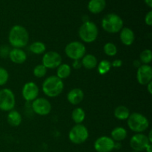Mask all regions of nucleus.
Returning <instances> with one entry per match:
<instances>
[{
    "mask_svg": "<svg viewBox=\"0 0 152 152\" xmlns=\"http://www.w3.org/2000/svg\"><path fill=\"white\" fill-rule=\"evenodd\" d=\"M146 5L149 7H152V0H144Z\"/></svg>",
    "mask_w": 152,
    "mask_h": 152,
    "instance_id": "f704fd0d",
    "label": "nucleus"
},
{
    "mask_svg": "<svg viewBox=\"0 0 152 152\" xmlns=\"http://www.w3.org/2000/svg\"><path fill=\"white\" fill-rule=\"evenodd\" d=\"M78 34L83 42L92 43L96 41L99 36V29L94 22L87 21L83 22L80 27Z\"/></svg>",
    "mask_w": 152,
    "mask_h": 152,
    "instance_id": "39448f33",
    "label": "nucleus"
},
{
    "mask_svg": "<svg viewBox=\"0 0 152 152\" xmlns=\"http://www.w3.org/2000/svg\"><path fill=\"white\" fill-rule=\"evenodd\" d=\"M83 99H84V92L79 88L71 89L67 94V99L68 102L73 105H77L81 103Z\"/></svg>",
    "mask_w": 152,
    "mask_h": 152,
    "instance_id": "dca6fc26",
    "label": "nucleus"
},
{
    "mask_svg": "<svg viewBox=\"0 0 152 152\" xmlns=\"http://www.w3.org/2000/svg\"><path fill=\"white\" fill-rule=\"evenodd\" d=\"M123 65V61L120 59H116L111 62V67L114 68H120Z\"/></svg>",
    "mask_w": 152,
    "mask_h": 152,
    "instance_id": "2f4dec72",
    "label": "nucleus"
},
{
    "mask_svg": "<svg viewBox=\"0 0 152 152\" xmlns=\"http://www.w3.org/2000/svg\"><path fill=\"white\" fill-rule=\"evenodd\" d=\"M145 151H146V152H152V145L151 144H149L148 146L146 147Z\"/></svg>",
    "mask_w": 152,
    "mask_h": 152,
    "instance_id": "e433bc0d",
    "label": "nucleus"
},
{
    "mask_svg": "<svg viewBox=\"0 0 152 152\" xmlns=\"http://www.w3.org/2000/svg\"><path fill=\"white\" fill-rule=\"evenodd\" d=\"M106 6L105 0H90L88 4V9L91 13L97 14L103 11Z\"/></svg>",
    "mask_w": 152,
    "mask_h": 152,
    "instance_id": "a211bd4d",
    "label": "nucleus"
},
{
    "mask_svg": "<svg viewBox=\"0 0 152 152\" xmlns=\"http://www.w3.org/2000/svg\"><path fill=\"white\" fill-rule=\"evenodd\" d=\"M132 152H138V151H132Z\"/></svg>",
    "mask_w": 152,
    "mask_h": 152,
    "instance_id": "4c0bfd02",
    "label": "nucleus"
},
{
    "mask_svg": "<svg viewBox=\"0 0 152 152\" xmlns=\"http://www.w3.org/2000/svg\"><path fill=\"white\" fill-rule=\"evenodd\" d=\"M145 22L148 26H151L152 25V11L150 10L147 13L145 16Z\"/></svg>",
    "mask_w": 152,
    "mask_h": 152,
    "instance_id": "7c9ffc66",
    "label": "nucleus"
},
{
    "mask_svg": "<svg viewBox=\"0 0 152 152\" xmlns=\"http://www.w3.org/2000/svg\"><path fill=\"white\" fill-rule=\"evenodd\" d=\"M62 63V56L56 51H48L44 53L42 59V64L47 69L57 68Z\"/></svg>",
    "mask_w": 152,
    "mask_h": 152,
    "instance_id": "1a4fd4ad",
    "label": "nucleus"
},
{
    "mask_svg": "<svg viewBox=\"0 0 152 152\" xmlns=\"http://www.w3.org/2000/svg\"><path fill=\"white\" fill-rule=\"evenodd\" d=\"M146 87H147V91H148V94H152V88H151L152 82H150L148 84H147Z\"/></svg>",
    "mask_w": 152,
    "mask_h": 152,
    "instance_id": "72a5a7b5",
    "label": "nucleus"
},
{
    "mask_svg": "<svg viewBox=\"0 0 152 152\" xmlns=\"http://www.w3.org/2000/svg\"><path fill=\"white\" fill-rule=\"evenodd\" d=\"M130 114V110L125 105H119L114 111V117L119 120H127Z\"/></svg>",
    "mask_w": 152,
    "mask_h": 152,
    "instance_id": "4be33fe9",
    "label": "nucleus"
},
{
    "mask_svg": "<svg viewBox=\"0 0 152 152\" xmlns=\"http://www.w3.org/2000/svg\"><path fill=\"white\" fill-rule=\"evenodd\" d=\"M102 28L108 34H117L123 28L124 22L123 19L116 13H108L105 15L101 22Z\"/></svg>",
    "mask_w": 152,
    "mask_h": 152,
    "instance_id": "20e7f679",
    "label": "nucleus"
},
{
    "mask_svg": "<svg viewBox=\"0 0 152 152\" xmlns=\"http://www.w3.org/2000/svg\"><path fill=\"white\" fill-rule=\"evenodd\" d=\"M103 51L108 56H114L117 55L118 49L114 43L107 42L103 46Z\"/></svg>",
    "mask_w": 152,
    "mask_h": 152,
    "instance_id": "bb28decb",
    "label": "nucleus"
},
{
    "mask_svg": "<svg viewBox=\"0 0 152 152\" xmlns=\"http://www.w3.org/2000/svg\"><path fill=\"white\" fill-rule=\"evenodd\" d=\"M137 80L142 86H146L152 80V68L149 65H141L137 71Z\"/></svg>",
    "mask_w": 152,
    "mask_h": 152,
    "instance_id": "4468645a",
    "label": "nucleus"
},
{
    "mask_svg": "<svg viewBox=\"0 0 152 152\" xmlns=\"http://www.w3.org/2000/svg\"><path fill=\"white\" fill-rule=\"evenodd\" d=\"M89 137L87 127L83 124H76L71 128L68 133V138L72 143L80 145L86 142Z\"/></svg>",
    "mask_w": 152,
    "mask_h": 152,
    "instance_id": "423d86ee",
    "label": "nucleus"
},
{
    "mask_svg": "<svg viewBox=\"0 0 152 152\" xmlns=\"http://www.w3.org/2000/svg\"><path fill=\"white\" fill-rule=\"evenodd\" d=\"M7 121L10 126L13 127H17L20 126L22 122V114L16 110H12L9 111L7 116Z\"/></svg>",
    "mask_w": 152,
    "mask_h": 152,
    "instance_id": "aec40b11",
    "label": "nucleus"
},
{
    "mask_svg": "<svg viewBox=\"0 0 152 152\" xmlns=\"http://www.w3.org/2000/svg\"><path fill=\"white\" fill-rule=\"evenodd\" d=\"M31 105L34 112L39 116H47L51 112V103L44 97H37L33 101Z\"/></svg>",
    "mask_w": 152,
    "mask_h": 152,
    "instance_id": "9d476101",
    "label": "nucleus"
},
{
    "mask_svg": "<svg viewBox=\"0 0 152 152\" xmlns=\"http://www.w3.org/2000/svg\"><path fill=\"white\" fill-rule=\"evenodd\" d=\"M128 127L132 132L142 133L149 127V121L148 118L139 112H134L130 114L127 119Z\"/></svg>",
    "mask_w": 152,
    "mask_h": 152,
    "instance_id": "7ed1b4c3",
    "label": "nucleus"
},
{
    "mask_svg": "<svg viewBox=\"0 0 152 152\" xmlns=\"http://www.w3.org/2000/svg\"><path fill=\"white\" fill-rule=\"evenodd\" d=\"M29 50L31 53H34V54H42L45 52L46 45L42 42L36 41L29 46Z\"/></svg>",
    "mask_w": 152,
    "mask_h": 152,
    "instance_id": "393cba45",
    "label": "nucleus"
},
{
    "mask_svg": "<svg viewBox=\"0 0 152 152\" xmlns=\"http://www.w3.org/2000/svg\"><path fill=\"white\" fill-rule=\"evenodd\" d=\"M39 94V88L34 82H28L25 83L22 88V97L27 102H33L34 99L38 97Z\"/></svg>",
    "mask_w": 152,
    "mask_h": 152,
    "instance_id": "ddd939ff",
    "label": "nucleus"
},
{
    "mask_svg": "<svg viewBox=\"0 0 152 152\" xmlns=\"http://www.w3.org/2000/svg\"><path fill=\"white\" fill-rule=\"evenodd\" d=\"M9 80L8 71L5 68L0 67V86H3Z\"/></svg>",
    "mask_w": 152,
    "mask_h": 152,
    "instance_id": "c756f323",
    "label": "nucleus"
},
{
    "mask_svg": "<svg viewBox=\"0 0 152 152\" xmlns=\"http://www.w3.org/2000/svg\"><path fill=\"white\" fill-rule=\"evenodd\" d=\"M86 111L80 107L75 108L71 113V118L76 124H82L86 119Z\"/></svg>",
    "mask_w": 152,
    "mask_h": 152,
    "instance_id": "b1692460",
    "label": "nucleus"
},
{
    "mask_svg": "<svg viewBox=\"0 0 152 152\" xmlns=\"http://www.w3.org/2000/svg\"><path fill=\"white\" fill-rule=\"evenodd\" d=\"M128 132L125 128L120 127H116L111 131V138L114 141V142H121L123 141L126 137H127Z\"/></svg>",
    "mask_w": 152,
    "mask_h": 152,
    "instance_id": "412c9836",
    "label": "nucleus"
},
{
    "mask_svg": "<svg viewBox=\"0 0 152 152\" xmlns=\"http://www.w3.org/2000/svg\"><path fill=\"white\" fill-rule=\"evenodd\" d=\"M82 66L84 67L87 70H92L97 66L98 60L97 58L93 54L88 53L86 54L81 60Z\"/></svg>",
    "mask_w": 152,
    "mask_h": 152,
    "instance_id": "6ab92c4d",
    "label": "nucleus"
},
{
    "mask_svg": "<svg viewBox=\"0 0 152 152\" xmlns=\"http://www.w3.org/2000/svg\"><path fill=\"white\" fill-rule=\"evenodd\" d=\"M65 53L73 61L80 60L86 55V48L81 42L72 41L65 46Z\"/></svg>",
    "mask_w": 152,
    "mask_h": 152,
    "instance_id": "0eeeda50",
    "label": "nucleus"
},
{
    "mask_svg": "<svg viewBox=\"0 0 152 152\" xmlns=\"http://www.w3.org/2000/svg\"><path fill=\"white\" fill-rule=\"evenodd\" d=\"M47 68L42 64H39L34 67L33 70V74L37 78H42L47 74Z\"/></svg>",
    "mask_w": 152,
    "mask_h": 152,
    "instance_id": "c85d7f7f",
    "label": "nucleus"
},
{
    "mask_svg": "<svg viewBox=\"0 0 152 152\" xmlns=\"http://www.w3.org/2000/svg\"><path fill=\"white\" fill-rule=\"evenodd\" d=\"M42 89L43 93L48 97H56L63 91L64 83L56 76H50L44 80Z\"/></svg>",
    "mask_w": 152,
    "mask_h": 152,
    "instance_id": "f03ea898",
    "label": "nucleus"
},
{
    "mask_svg": "<svg viewBox=\"0 0 152 152\" xmlns=\"http://www.w3.org/2000/svg\"><path fill=\"white\" fill-rule=\"evenodd\" d=\"M120 39L124 45L131 46L134 42V32L129 28H123L120 31Z\"/></svg>",
    "mask_w": 152,
    "mask_h": 152,
    "instance_id": "f3484780",
    "label": "nucleus"
},
{
    "mask_svg": "<svg viewBox=\"0 0 152 152\" xmlns=\"http://www.w3.org/2000/svg\"><path fill=\"white\" fill-rule=\"evenodd\" d=\"M8 56L12 62L22 65L27 60V53L22 48H13L9 51Z\"/></svg>",
    "mask_w": 152,
    "mask_h": 152,
    "instance_id": "2eb2a0df",
    "label": "nucleus"
},
{
    "mask_svg": "<svg viewBox=\"0 0 152 152\" xmlns=\"http://www.w3.org/2000/svg\"><path fill=\"white\" fill-rule=\"evenodd\" d=\"M147 137H148V141H149L150 143H151L152 142V132H151V130L149 132V133H148V135L147 136Z\"/></svg>",
    "mask_w": 152,
    "mask_h": 152,
    "instance_id": "c9c22d12",
    "label": "nucleus"
},
{
    "mask_svg": "<svg viewBox=\"0 0 152 152\" xmlns=\"http://www.w3.org/2000/svg\"><path fill=\"white\" fill-rule=\"evenodd\" d=\"M71 74V67L67 63H62L57 68L56 77L60 80H65L68 78Z\"/></svg>",
    "mask_w": 152,
    "mask_h": 152,
    "instance_id": "5701e85b",
    "label": "nucleus"
},
{
    "mask_svg": "<svg viewBox=\"0 0 152 152\" xmlns=\"http://www.w3.org/2000/svg\"><path fill=\"white\" fill-rule=\"evenodd\" d=\"M16 105V96L10 88L0 90V110L2 111H12Z\"/></svg>",
    "mask_w": 152,
    "mask_h": 152,
    "instance_id": "6e6552de",
    "label": "nucleus"
},
{
    "mask_svg": "<svg viewBox=\"0 0 152 152\" xmlns=\"http://www.w3.org/2000/svg\"><path fill=\"white\" fill-rule=\"evenodd\" d=\"M97 71L100 75L108 74L111 68V62L106 59H102L97 64Z\"/></svg>",
    "mask_w": 152,
    "mask_h": 152,
    "instance_id": "a878e982",
    "label": "nucleus"
},
{
    "mask_svg": "<svg viewBox=\"0 0 152 152\" xmlns=\"http://www.w3.org/2000/svg\"><path fill=\"white\" fill-rule=\"evenodd\" d=\"M8 42L13 48H22L26 47L29 42L28 31L22 25H14L9 31Z\"/></svg>",
    "mask_w": 152,
    "mask_h": 152,
    "instance_id": "f257e3e1",
    "label": "nucleus"
},
{
    "mask_svg": "<svg viewBox=\"0 0 152 152\" xmlns=\"http://www.w3.org/2000/svg\"><path fill=\"white\" fill-rule=\"evenodd\" d=\"M73 68L75 70H79L82 68V63L80 60H74L72 65Z\"/></svg>",
    "mask_w": 152,
    "mask_h": 152,
    "instance_id": "473e14b6",
    "label": "nucleus"
},
{
    "mask_svg": "<svg viewBox=\"0 0 152 152\" xmlns=\"http://www.w3.org/2000/svg\"><path fill=\"white\" fill-rule=\"evenodd\" d=\"M116 142L108 136H101L95 140L94 148L96 152H111L115 148Z\"/></svg>",
    "mask_w": 152,
    "mask_h": 152,
    "instance_id": "f8f14e48",
    "label": "nucleus"
},
{
    "mask_svg": "<svg viewBox=\"0 0 152 152\" xmlns=\"http://www.w3.org/2000/svg\"><path fill=\"white\" fill-rule=\"evenodd\" d=\"M129 143H130V146L133 151L138 152L145 151L146 147L149 144H151L148 141L147 135L142 133H137L133 135L131 137Z\"/></svg>",
    "mask_w": 152,
    "mask_h": 152,
    "instance_id": "9b49d317",
    "label": "nucleus"
},
{
    "mask_svg": "<svg viewBox=\"0 0 152 152\" xmlns=\"http://www.w3.org/2000/svg\"><path fill=\"white\" fill-rule=\"evenodd\" d=\"M152 61V52L150 49H145L140 55V62L143 65H148Z\"/></svg>",
    "mask_w": 152,
    "mask_h": 152,
    "instance_id": "cd10ccee",
    "label": "nucleus"
}]
</instances>
